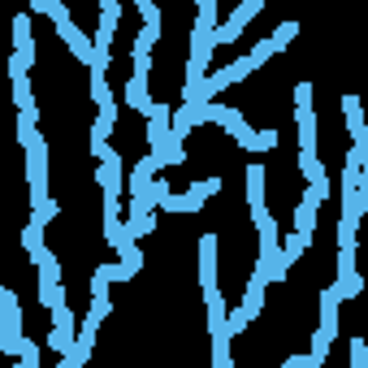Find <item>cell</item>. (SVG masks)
Segmentation results:
<instances>
[{"mask_svg": "<svg viewBox=\"0 0 368 368\" xmlns=\"http://www.w3.org/2000/svg\"><path fill=\"white\" fill-rule=\"evenodd\" d=\"M26 186H31V208H39L48 199V147H43V135H35L26 143Z\"/></svg>", "mask_w": 368, "mask_h": 368, "instance_id": "1", "label": "cell"}, {"mask_svg": "<svg viewBox=\"0 0 368 368\" xmlns=\"http://www.w3.org/2000/svg\"><path fill=\"white\" fill-rule=\"evenodd\" d=\"M295 126H299V147H317V113H312V83L295 87Z\"/></svg>", "mask_w": 368, "mask_h": 368, "instance_id": "2", "label": "cell"}, {"mask_svg": "<svg viewBox=\"0 0 368 368\" xmlns=\"http://www.w3.org/2000/svg\"><path fill=\"white\" fill-rule=\"evenodd\" d=\"M74 334H78V321H74L70 303H65V299H61V303H52V334H48V347L65 355V351L74 347Z\"/></svg>", "mask_w": 368, "mask_h": 368, "instance_id": "3", "label": "cell"}, {"mask_svg": "<svg viewBox=\"0 0 368 368\" xmlns=\"http://www.w3.org/2000/svg\"><path fill=\"white\" fill-rule=\"evenodd\" d=\"M199 286H217V234H199Z\"/></svg>", "mask_w": 368, "mask_h": 368, "instance_id": "4", "label": "cell"}, {"mask_svg": "<svg viewBox=\"0 0 368 368\" xmlns=\"http://www.w3.org/2000/svg\"><path fill=\"white\" fill-rule=\"evenodd\" d=\"M342 113H347V130H351V143L368 147V126H364V109H359V95L347 91L342 95Z\"/></svg>", "mask_w": 368, "mask_h": 368, "instance_id": "5", "label": "cell"}, {"mask_svg": "<svg viewBox=\"0 0 368 368\" xmlns=\"http://www.w3.org/2000/svg\"><path fill=\"white\" fill-rule=\"evenodd\" d=\"M156 174H161V156H156V152H147V156H139V161H135V169H130V182H126V191L130 195H139Z\"/></svg>", "mask_w": 368, "mask_h": 368, "instance_id": "6", "label": "cell"}, {"mask_svg": "<svg viewBox=\"0 0 368 368\" xmlns=\"http://www.w3.org/2000/svg\"><path fill=\"white\" fill-rule=\"evenodd\" d=\"M31 14H18L14 18V52H18V57L26 61V65H35V39H31Z\"/></svg>", "mask_w": 368, "mask_h": 368, "instance_id": "7", "label": "cell"}, {"mask_svg": "<svg viewBox=\"0 0 368 368\" xmlns=\"http://www.w3.org/2000/svg\"><path fill=\"white\" fill-rule=\"evenodd\" d=\"M295 234L312 247V234H317V204H312V199L295 204Z\"/></svg>", "mask_w": 368, "mask_h": 368, "instance_id": "8", "label": "cell"}, {"mask_svg": "<svg viewBox=\"0 0 368 368\" xmlns=\"http://www.w3.org/2000/svg\"><path fill=\"white\" fill-rule=\"evenodd\" d=\"M247 208H251V213L265 208V165H260V161L247 165Z\"/></svg>", "mask_w": 368, "mask_h": 368, "instance_id": "9", "label": "cell"}, {"mask_svg": "<svg viewBox=\"0 0 368 368\" xmlns=\"http://www.w3.org/2000/svg\"><path fill=\"white\" fill-rule=\"evenodd\" d=\"M117 130V104H104L91 122V143H109V135Z\"/></svg>", "mask_w": 368, "mask_h": 368, "instance_id": "10", "label": "cell"}, {"mask_svg": "<svg viewBox=\"0 0 368 368\" xmlns=\"http://www.w3.org/2000/svg\"><path fill=\"white\" fill-rule=\"evenodd\" d=\"M122 91H126V109H135V113H147V104H152L147 78H139V74H135V78H130V83H126Z\"/></svg>", "mask_w": 368, "mask_h": 368, "instance_id": "11", "label": "cell"}, {"mask_svg": "<svg viewBox=\"0 0 368 368\" xmlns=\"http://www.w3.org/2000/svg\"><path fill=\"white\" fill-rule=\"evenodd\" d=\"M265 278H260V273H251V282H247V295H243V312H247V317H260V307H265Z\"/></svg>", "mask_w": 368, "mask_h": 368, "instance_id": "12", "label": "cell"}, {"mask_svg": "<svg viewBox=\"0 0 368 368\" xmlns=\"http://www.w3.org/2000/svg\"><path fill=\"white\" fill-rule=\"evenodd\" d=\"M43 226H48V221H43L39 213H31V221L22 226V251H26V256H35V251L43 247Z\"/></svg>", "mask_w": 368, "mask_h": 368, "instance_id": "13", "label": "cell"}, {"mask_svg": "<svg viewBox=\"0 0 368 368\" xmlns=\"http://www.w3.org/2000/svg\"><path fill=\"white\" fill-rule=\"evenodd\" d=\"M156 230V208H147V213H126V234L130 238H147Z\"/></svg>", "mask_w": 368, "mask_h": 368, "instance_id": "14", "label": "cell"}, {"mask_svg": "<svg viewBox=\"0 0 368 368\" xmlns=\"http://www.w3.org/2000/svg\"><path fill=\"white\" fill-rule=\"evenodd\" d=\"M321 330L338 334V295L334 290H321Z\"/></svg>", "mask_w": 368, "mask_h": 368, "instance_id": "15", "label": "cell"}, {"mask_svg": "<svg viewBox=\"0 0 368 368\" xmlns=\"http://www.w3.org/2000/svg\"><path fill=\"white\" fill-rule=\"evenodd\" d=\"M299 169H303V178H307V182H317V178H325V165H321V156H317V147H299Z\"/></svg>", "mask_w": 368, "mask_h": 368, "instance_id": "16", "label": "cell"}, {"mask_svg": "<svg viewBox=\"0 0 368 368\" xmlns=\"http://www.w3.org/2000/svg\"><path fill=\"white\" fill-rule=\"evenodd\" d=\"M278 247H282V260H286V265H299V256L307 251V243H303L299 234H286V238H278Z\"/></svg>", "mask_w": 368, "mask_h": 368, "instance_id": "17", "label": "cell"}, {"mask_svg": "<svg viewBox=\"0 0 368 368\" xmlns=\"http://www.w3.org/2000/svg\"><path fill=\"white\" fill-rule=\"evenodd\" d=\"M330 290L338 295V303H342V299H355V295L364 290V278H359V273H351V278H338V282H334Z\"/></svg>", "mask_w": 368, "mask_h": 368, "instance_id": "18", "label": "cell"}, {"mask_svg": "<svg viewBox=\"0 0 368 368\" xmlns=\"http://www.w3.org/2000/svg\"><path fill=\"white\" fill-rule=\"evenodd\" d=\"M91 100L100 104V109H104V104H117L113 100V87H109V78H104V74H91Z\"/></svg>", "mask_w": 368, "mask_h": 368, "instance_id": "19", "label": "cell"}, {"mask_svg": "<svg viewBox=\"0 0 368 368\" xmlns=\"http://www.w3.org/2000/svg\"><path fill=\"white\" fill-rule=\"evenodd\" d=\"M355 243H359V221L342 213V221H338V247H355Z\"/></svg>", "mask_w": 368, "mask_h": 368, "instance_id": "20", "label": "cell"}, {"mask_svg": "<svg viewBox=\"0 0 368 368\" xmlns=\"http://www.w3.org/2000/svg\"><path fill=\"white\" fill-rule=\"evenodd\" d=\"M330 342H334V334H325V330H317V334H312V359H317V364H325L330 359Z\"/></svg>", "mask_w": 368, "mask_h": 368, "instance_id": "21", "label": "cell"}, {"mask_svg": "<svg viewBox=\"0 0 368 368\" xmlns=\"http://www.w3.org/2000/svg\"><path fill=\"white\" fill-rule=\"evenodd\" d=\"M295 35H299V22H278V31H273L269 39H273V48L282 52V48H290V39H295Z\"/></svg>", "mask_w": 368, "mask_h": 368, "instance_id": "22", "label": "cell"}, {"mask_svg": "<svg viewBox=\"0 0 368 368\" xmlns=\"http://www.w3.org/2000/svg\"><path fill=\"white\" fill-rule=\"evenodd\" d=\"M251 70H256V61H251V57H238V61H230V65H226V78H230V87H234V83H243Z\"/></svg>", "mask_w": 368, "mask_h": 368, "instance_id": "23", "label": "cell"}, {"mask_svg": "<svg viewBox=\"0 0 368 368\" xmlns=\"http://www.w3.org/2000/svg\"><path fill=\"white\" fill-rule=\"evenodd\" d=\"M104 238H109V247H117L122 238H130L126 234V221L122 217H104Z\"/></svg>", "mask_w": 368, "mask_h": 368, "instance_id": "24", "label": "cell"}, {"mask_svg": "<svg viewBox=\"0 0 368 368\" xmlns=\"http://www.w3.org/2000/svg\"><path fill=\"white\" fill-rule=\"evenodd\" d=\"M247 57H251V61H256V70H260L265 61H273V57H278V48H273V39H260V43L247 52Z\"/></svg>", "mask_w": 368, "mask_h": 368, "instance_id": "25", "label": "cell"}, {"mask_svg": "<svg viewBox=\"0 0 368 368\" xmlns=\"http://www.w3.org/2000/svg\"><path fill=\"white\" fill-rule=\"evenodd\" d=\"M18 359H22V368H39V342L22 334V351H18Z\"/></svg>", "mask_w": 368, "mask_h": 368, "instance_id": "26", "label": "cell"}, {"mask_svg": "<svg viewBox=\"0 0 368 368\" xmlns=\"http://www.w3.org/2000/svg\"><path fill=\"white\" fill-rule=\"evenodd\" d=\"M278 130H251V152H269V147H278Z\"/></svg>", "mask_w": 368, "mask_h": 368, "instance_id": "27", "label": "cell"}, {"mask_svg": "<svg viewBox=\"0 0 368 368\" xmlns=\"http://www.w3.org/2000/svg\"><path fill=\"white\" fill-rule=\"evenodd\" d=\"M334 265H338V278H351V273H355V247H338V260H334Z\"/></svg>", "mask_w": 368, "mask_h": 368, "instance_id": "28", "label": "cell"}, {"mask_svg": "<svg viewBox=\"0 0 368 368\" xmlns=\"http://www.w3.org/2000/svg\"><path fill=\"white\" fill-rule=\"evenodd\" d=\"M135 74L139 78L152 74V48H143V43H135Z\"/></svg>", "mask_w": 368, "mask_h": 368, "instance_id": "29", "label": "cell"}, {"mask_svg": "<svg viewBox=\"0 0 368 368\" xmlns=\"http://www.w3.org/2000/svg\"><path fill=\"white\" fill-rule=\"evenodd\" d=\"M355 186H359V165L347 161V165H342V182H338V191H355Z\"/></svg>", "mask_w": 368, "mask_h": 368, "instance_id": "30", "label": "cell"}, {"mask_svg": "<svg viewBox=\"0 0 368 368\" xmlns=\"http://www.w3.org/2000/svg\"><path fill=\"white\" fill-rule=\"evenodd\" d=\"M351 368H368V347H364V338H351Z\"/></svg>", "mask_w": 368, "mask_h": 368, "instance_id": "31", "label": "cell"}, {"mask_svg": "<svg viewBox=\"0 0 368 368\" xmlns=\"http://www.w3.org/2000/svg\"><path fill=\"white\" fill-rule=\"evenodd\" d=\"M35 213H39L43 221H57V213H61V204H57V199H52V195H48V199H43V204L35 208Z\"/></svg>", "mask_w": 368, "mask_h": 368, "instance_id": "32", "label": "cell"}, {"mask_svg": "<svg viewBox=\"0 0 368 368\" xmlns=\"http://www.w3.org/2000/svg\"><path fill=\"white\" fill-rule=\"evenodd\" d=\"M282 368H321V364L312 359V355H290V359H286Z\"/></svg>", "mask_w": 368, "mask_h": 368, "instance_id": "33", "label": "cell"}, {"mask_svg": "<svg viewBox=\"0 0 368 368\" xmlns=\"http://www.w3.org/2000/svg\"><path fill=\"white\" fill-rule=\"evenodd\" d=\"M143 5H152V0H135V9H143Z\"/></svg>", "mask_w": 368, "mask_h": 368, "instance_id": "34", "label": "cell"}, {"mask_svg": "<svg viewBox=\"0 0 368 368\" xmlns=\"http://www.w3.org/2000/svg\"><path fill=\"white\" fill-rule=\"evenodd\" d=\"M256 5H260V9H265V0H256Z\"/></svg>", "mask_w": 368, "mask_h": 368, "instance_id": "35", "label": "cell"}]
</instances>
